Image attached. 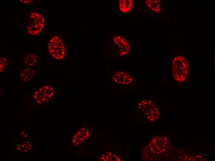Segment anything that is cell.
<instances>
[{
    "label": "cell",
    "mask_w": 215,
    "mask_h": 161,
    "mask_svg": "<svg viewBox=\"0 0 215 161\" xmlns=\"http://www.w3.org/2000/svg\"><path fill=\"white\" fill-rule=\"evenodd\" d=\"M90 136V132L86 127L79 129L74 135L72 140V143L75 146H79L87 140Z\"/></svg>",
    "instance_id": "cell-8"
},
{
    "label": "cell",
    "mask_w": 215,
    "mask_h": 161,
    "mask_svg": "<svg viewBox=\"0 0 215 161\" xmlns=\"http://www.w3.org/2000/svg\"><path fill=\"white\" fill-rule=\"evenodd\" d=\"M138 107L149 120L154 121L158 118L160 115L159 109L151 100L144 99L140 100L138 103Z\"/></svg>",
    "instance_id": "cell-4"
},
{
    "label": "cell",
    "mask_w": 215,
    "mask_h": 161,
    "mask_svg": "<svg viewBox=\"0 0 215 161\" xmlns=\"http://www.w3.org/2000/svg\"><path fill=\"white\" fill-rule=\"evenodd\" d=\"M48 49L51 55L57 60H62L65 56L66 50L61 39L57 35L52 36L48 44Z\"/></svg>",
    "instance_id": "cell-2"
},
{
    "label": "cell",
    "mask_w": 215,
    "mask_h": 161,
    "mask_svg": "<svg viewBox=\"0 0 215 161\" xmlns=\"http://www.w3.org/2000/svg\"><path fill=\"white\" fill-rule=\"evenodd\" d=\"M188 65L187 59L179 55L175 57L172 63V71L175 80L179 82L184 81L188 74Z\"/></svg>",
    "instance_id": "cell-1"
},
{
    "label": "cell",
    "mask_w": 215,
    "mask_h": 161,
    "mask_svg": "<svg viewBox=\"0 0 215 161\" xmlns=\"http://www.w3.org/2000/svg\"><path fill=\"white\" fill-rule=\"evenodd\" d=\"M112 79L116 83L122 85L130 84L133 81V78L130 75L121 71L115 72Z\"/></svg>",
    "instance_id": "cell-9"
},
{
    "label": "cell",
    "mask_w": 215,
    "mask_h": 161,
    "mask_svg": "<svg viewBox=\"0 0 215 161\" xmlns=\"http://www.w3.org/2000/svg\"><path fill=\"white\" fill-rule=\"evenodd\" d=\"M113 41L119 47V54L120 56L126 55L129 52L131 46L127 40L123 37L116 35L113 37Z\"/></svg>",
    "instance_id": "cell-7"
},
{
    "label": "cell",
    "mask_w": 215,
    "mask_h": 161,
    "mask_svg": "<svg viewBox=\"0 0 215 161\" xmlns=\"http://www.w3.org/2000/svg\"><path fill=\"white\" fill-rule=\"evenodd\" d=\"M168 139L165 136H157L153 138L149 144L151 151L155 154L163 153L169 145Z\"/></svg>",
    "instance_id": "cell-5"
},
{
    "label": "cell",
    "mask_w": 215,
    "mask_h": 161,
    "mask_svg": "<svg viewBox=\"0 0 215 161\" xmlns=\"http://www.w3.org/2000/svg\"><path fill=\"white\" fill-rule=\"evenodd\" d=\"M26 30L29 34L35 36L39 33L43 29L45 20L43 16L36 11L31 12L29 15Z\"/></svg>",
    "instance_id": "cell-3"
},
{
    "label": "cell",
    "mask_w": 215,
    "mask_h": 161,
    "mask_svg": "<svg viewBox=\"0 0 215 161\" xmlns=\"http://www.w3.org/2000/svg\"><path fill=\"white\" fill-rule=\"evenodd\" d=\"M35 73V70L32 68L24 69L20 72V80L23 82H29L34 78Z\"/></svg>",
    "instance_id": "cell-10"
},
{
    "label": "cell",
    "mask_w": 215,
    "mask_h": 161,
    "mask_svg": "<svg viewBox=\"0 0 215 161\" xmlns=\"http://www.w3.org/2000/svg\"><path fill=\"white\" fill-rule=\"evenodd\" d=\"M102 161H120L119 157L116 154L110 152H107L103 154L100 157Z\"/></svg>",
    "instance_id": "cell-14"
},
{
    "label": "cell",
    "mask_w": 215,
    "mask_h": 161,
    "mask_svg": "<svg viewBox=\"0 0 215 161\" xmlns=\"http://www.w3.org/2000/svg\"><path fill=\"white\" fill-rule=\"evenodd\" d=\"M54 91L51 86L48 85H43L34 92L33 98L38 103L46 102L52 98Z\"/></svg>",
    "instance_id": "cell-6"
},
{
    "label": "cell",
    "mask_w": 215,
    "mask_h": 161,
    "mask_svg": "<svg viewBox=\"0 0 215 161\" xmlns=\"http://www.w3.org/2000/svg\"><path fill=\"white\" fill-rule=\"evenodd\" d=\"M20 2L23 3H24V4H28L31 3H32L33 2V0H20Z\"/></svg>",
    "instance_id": "cell-16"
},
{
    "label": "cell",
    "mask_w": 215,
    "mask_h": 161,
    "mask_svg": "<svg viewBox=\"0 0 215 161\" xmlns=\"http://www.w3.org/2000/svg\"><path fill=\"white\" fill-rule=\"evenodd\" d=\"M38 59V56L36 54L29 53L25 56L23 61L26 65L31 67L34 66L37 64Z\"/></svg>",
    "instance_id": "cell-12"
},
{
    "label": "cell",
    "mask_w": 215,
    "mask_h": 161,
    "mask_svg": "<svg viewBox=\"0 0 215 161\" xmlns=\"http://www.w3.org/2000/svg\"><path fill=\"white\" fill-rule=\"evenodd\" d=\"M145 4L149 8L153 11L159 13L161 10L160 1L157 0H145Z\"/></svg>",
    "instance_id": "cell-13"
},
{
    "label": "cell",
    "mask_w": 215,
    "mask_h": 161,
    "mask_svg": "<svg viewBox=\"0 0 215 161\" xmlns=\"http://www.w3.org/2000/svg\"><path fill=\"white\" fill-rule=\"evenodd\" d=\"M0 72H2L5 69L7 66V61L6 58L1 57L0 59Z\"/></svg>",
    "instance_id": "cell-15"
},
{
    "label": "cell",
    "mask_w": 215,
    "mask_h": 161,
    "mask_svg": "<svg viewBox=\"0 0 215 161\" xmlns=\"http://www.w3.org/2000/svg\"><path fill=\"white\" fill-rule=\"evenodd\" d=\"M118 3L120 11L124 13L130 12L133 6V2L132 0H119Z\"/></svg>",
    "instance_id": "cell-11"
}]
</instances>
